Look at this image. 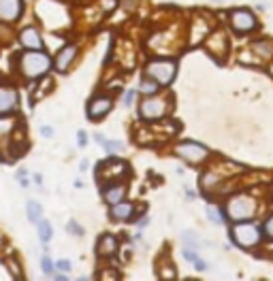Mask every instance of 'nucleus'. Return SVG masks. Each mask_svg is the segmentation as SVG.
Returning a JSON list of instances; mask_svg holds the SVG:
<instances>
[{
    "label": "nucleus",
    "instance_id": "1",
    "mask_svg": "<svg viewBox=\"0 0 273 281\" xmlns=\"http://www.w3.org/2000/svg\"><path fill=\"white\" fill-rule=\"evenodd\" d=\"M20 68L26 79H39L51 68V58L43 49H28L20 58Z\"/></svg>",
    "mask_w": 273,
    "mask_h": 281
},
{
    "label": "nucleus",
    "instance_id": "2",
    "mask_svg": "<svg viewBox=\"0 0 273 281\" xmlns=\"http://www.w3.org/2000/svg\"><path fill=\"white\" fill-rule=\"evenodd\" d=\"M175 62H171V60H154L148 64V68H145V72H148V77L154 79L156 83L160 85H167L173 81V77H175Z\"/></svg>",
    "mask_w": 273,
    "mask_h": 281
},
{
    "label": "nucleus",
    "instance_id": "3",
    "mask_svg": "<svg viewBox=\"0 0 273 281\" xmlns=\"http://www.w3.org/2000/svg\"><path fill=\"white\" fill-rule=\"evenodd\" d=\"M233 241L237 243V245H241V247L258 245V243H260V228L256 224H248V220L239 222L233 228Z\"/></svg>",
    "mask_w": 273,
    "mask_h": 281
},
{
    "label": "nucleus",
    "instance_id": "4",
    "mask_svg": "<svg viewBox=\"0 0 273 281\" xmlns=\"http://www.w3.org/2000/svg\"><path fill=\"white\" fill-rule=\"evenodd\" d=\"M226 213H229V217L235 222H245L254 215V203L245 196H235L229 201V205H226Z\"/></svg>",
    "mask_w": 273,
    "mask_h": 281
},
{
    "label": "nucleus",
    "instance_id": "5",
    "mask_svg": "<svg viewBox=\"0 0 273 281\" xmlns=\"http://www.w3.org/2000/svg\"><path fill=\"white\" fill-rule=\"evenodd\" d=\"M169 103L165 98H145L141 103V117L143 120H160V117L167 115Z\"/></svg>",
    "mask_w": 273,
    "mask_h": 281
},
{
    "label": "nucleus",
    "instance_id": "6",
    "mask_svg": "<svg viewBox=\"0 0 273 281\" xmlns=\"http://www.w3.org/2000/svg\"><path fill=\"white\" fill-rule=\"evenodd\" d=\"M175 153L179 158H184L186 162H190V164H198V162H203L207 158V149L201 147L198 143H179L177 147H175Z\"/></svg>",
    "mask_w": 273,
    "mask_h": 281
},
{
    "label": "nucleus",
    "instance_id": "7",
    "mask_svg": "<svg viewBox=\"0 0 273 281\" xmlns=\"http://www.w3.org/2000/svg\"><path fill=\"white\" fill-rule=\"evenodd\" d=\"M24 3L22 0H0V22L13 24L22 17Z\"/></svg>",
    "mask_w": 273,
    "mask_h": 281
},
{
    "label": "nucleus",
    "instance_id": "8",
    "mask_svg": "<svg viewBox=\"0 0 273 281\" xmlns=\"http://www.w3.org/2000/svg\"><path fill=\"white\" fill-rule=\"evenodd\" d=\"M231 26L237 32H250L256 28V17H254L250 11H233L231 13Z\"/></svg>",
    "mask_w": 273,
    "mask_h": 281
},
{
    "label": "nucleus",
    "instance_id": "9",
    "mask_svg": "<svg viewBox=\"0 0 273 281\" xmlns=\"http://www.w3.org/2000/svg\"><path fill=\"white\" fill-rule=\"evenodd\" d=\"M17 105H20V96H17L15 89L9 85H0V115L13 113Z\"/></svg>",
    "mask_w": 273,
    "mask_h": 281
},
{
    "label": "nucleus",
    "instance_id": "10",
    "mask_svg": "<svg viewBox=\"0 0 273 281\" xmlns=\"http://www.w3.org/2000/svg\"><path fill=\"white\" fill-rule=\"evenodd\" d=\"M113 107V101L109 96H98L94 98V101H90L88 105V117L90 120H101V117H105L109 111H111Z\"/></svg>",
    "mask_w": 273,
    "mask_h": 281
},
{
    "label": "nucleus",
    "instance_id": "11",
    "mask_svg": "<svg viewBox=\"0 0 273 281\" xmlns=\"http://www.w3.org/2000/svg\"><path fill=\"white\" fill-rule=\"evenodd\" d=\"M128 173V166L124 164L120 160H105L101 168H98V177H105V179H117L120 175H126Z\"/></svg>",
    "mask_w": 273,
    "mask_h": 281
},
{
    "label": "nucleus",
    "instance_id": "12",
    "mask_svg": "<svg viewBox=\"0 0 273 281\" xmlns=\"http://www.w3.org/2000/svg\"><path fill=\"white\" fill-rule=\"evenodd\" d=\"M75 58H77V45H66V47H62L58 51L56 60H53V66H56V70H60V72H66Z\"/></svg>",
    "mask_w": 273,
    "mask_h": 281
},
{
    "label": "nucleus",
    "instance_id": "13",
    "mask_svg": "<svg viewBox=\"0 0 273 281\" xmlns=\"http://www.w3.org/2000/svg\"><path fill=\"white\" fill-rule=\"evenodd\" d=\"M20 43L26 49H43V39H41V34L34 26H26V28L20 32Z\"/></svg>",
    "mask_w": 273,
    "mask_h": 281
},
{
    "label": "nucleus",
    "instance_id": "14",
    "mask_svg": "<svg viewBox=\"0 0 273 281\" xmlns=\"http://www.w3.org/2000/svg\"><path fill=\"white\" fill-rule=\"evenodd\" d=\"M109 213H111V220H115V222H126V220H130V217H132V205L120 201V203L111 205V211H109Z\"/></svg>",
    "mask_w": 273,
    "mask_h": 281
},
{
    "label": "nucleus",
    "instance_id": "15",
    "mask_svg": "<svg viewBox=\"0 0 273 281\" xmlns=\"http://www.w3.org/2000/svg\"><path fill=\"white\" fill-rule=\"evenodd\" d=\"M115 249H117L115 237H111V234L101 237V241H98V256H111V253H115Z\"/></svg>",
    "mask_w": 273,
    "mask_h": 281
},
{
    "label": "nucleus",
    "instance_id": "16",
    "mask_svg": "<svg viewBox=\"0 0 273 281\" xmlns=\"http://www.w3.org/2000/svg\"><path fill=\"white\" fill-rule=\"evenodd\" d=\"M103 196H105V201H107L109 205H115V203L124 201V196H126V188H124V185H113V188H107L105 192H103Z\"/></svg>",
    "mask_w": 273,
    "mask_h": 281
},
{
    "label": "nucleus",
    "instance_id": "17",
    "mask_svg": "<svg viewBox=\"0 0 273 281\" xmlns=\"http://www.w3.org/2000/svg\"><path fill=\"white\" fill-rule=\"evenodd\" d=\"M36 234H39L41 243L45 245V243H49L51 237H53V230H51V224L47 220H41L39 224H36Z\"/></svg>",
    "mask_w": 273,
    "mask_h": 281
},
{
    "label": "nucleus",
    "instance_id": "18",
    "mask_svg": "<svg viewBox=\"0 0 273 281\" xmlns=\"http://www.w3.org/2000/svg\"><path fill=\"white\" fill-rule=\"evenodd\" d=\"M15 126H17V120H15V117L0 115V139L9 137V134H11V132L15 130Z\"/></svg>",
    "mask_w": 273,
    "mask_h": 281
},
{
    "label": "nucleus",
    "instance_id": "19",
    "mask_svg": "<svg viewBox=\"0 0 273 281\" xmlns=\"http://www.w3.org/2000/svg\"><path fill=\"white\" fill-rule=\"evenodd\" d=\"M26 213H28V220L32 224H39L43 220V207L39 203H34V201H30L28 205H26Z\"/></svg>",
    "mask_w": 273,
    "mask_h": 281
},
{
    "label": "nucleus",
    "instance_id": "20",
    "mask_svg": "<svg viewBox=\"0 0 273 281\" xmlns=\"http://www.w3.org/2000/svg\"><path fill=\"white\" fill-rule=\"evenodd\" d=\"M139 89L143 94H148V96H152V94H156V89H158V83L154 79H145L143 83L139 85Z\"/></svg>",
    "mask_w": 273,
    "mask_h": 281
},
{
    "label": "nucleus",
    "instance_id": "21",
    "mask_svg": "<svg viewBox=\"0 0 273 281\" xmlns=\"http://www.w3.org/2000/svg\"><path fill=\"white\" fill-rule=\"evenodd\" d=\"M103 147H105L109 153H122V151H124V145H122L120 141H107V139H105V145H103Z\"/></svg>",
    "mask_w": 273,
    "mask_h": 281
},
{
    "label": "nucleus",
    "instance_id": "22",
    "mask_svg": "<svg viewBox=\"0 0 273 281\" xmlns=\"http://www.w3.org/2000/svg\"><path fill=\"white\" fill-rule=\"evenodd\" d=\"M66 232L69 234H73V237H84V228L75 222V220H71L69 224H66Z\"/></svg>",
    "mask_w": 273,
    "mask_h": 281
},
{
    "label": "nucleus",
    "instance_id": "23",
    "mask_svg": "<svg viewBox=\"0 0 273 281\" xmlns=\"http://www.w3.org/2000/svg\"><path fill=\"white\" fill-rule=\"evenodd\" d=\"M41 270H43L45 275H53V262H51L49 256H43L41 258Z\"/></svg>",
    "mask_w": 273,
    "mask_h": 281
},
{
    "label": "nucleus",
    "instance_id": "24",
    "mask_svg": "<svg viewBox=\"0 0 273 281\" xmlns=\"http://www.w3.org/2000/svg\"><path fill=\"white\" fill-rule=\"evenodd\" d=\"M207 217H209V220H212L214 224H222V220H224V217L220 215V211L214 209V207H209V209H207Z\"/></svg>",
    "mask_w": 273,
    "mask_h": 281
},
{
    "label": "nucleus",
    "instance_id": "25",
    "mask_svg": "<svg viewBox=\"0 0 273 281\" xmlns=\"http://www.w3.org/2000/svg\"><path fill=\"white\" fill-rule=\"evenodd\" d=\"M53 268H58V270H62V273H71V268H73V264H71V260H58L56 264H53Z\"/></svg>",
    "mask_w": 273,
    "mask_h": 281
},
{
    "label": "nucleus",
    "instance_id": "26",
    "mask_svg": "<svg viewBox=\"0 0 273 281\" xmlns=\"http://www.w3.org/2000/svg\"><path fill=\"white\" fill-rule=\"evenodd\" d=\"M17 181H20V185H22V188H28V185H30L28 173H26L24 168H20V170H17Z\"/></svg>",
    "mask_w": 273,
    "mask_h": 281
},
{
    "label": "nucleus",
    "instance_id": "27",
    "mask_svg": "<svg viewBox=\"0 0 273 281\" xmlns=\"http://www.w3.org/2000/svg\"><path fill=\"white\" fill-rule=\"evenodd\" d=\"M256 49H258V51H262V53H273L271 45H267V41H260V43L256 45Z\"/></svg>",
    "mask_w": 273,
    "mask_h": 281
},
{
    "label": "nucleus",
    "instance_id": "28",
    "mask_svg": "<svg viewBox=\"0 0 273 281\" xmlns=\"http://www.w3.org/2000/svg\"><path fill=\"white\" fill-rule=\"evenodd\" d=\"M184 258H186V260H190V262H194L198 256H196V251H194L192 247H190V249L186 247V249H184Z\"/></svg>",
    "mask_w": 273,
    "mask_h": 281
},
{
    "label": "nucleus",
    "instance_id": "29",
    "mask_svg": "<svg viewBox=\"0 0 273 281\" xmlns=\"http://www.w3.org/2000/svg\"><path fill=\"white\" fill-rule=\"evenodd\" d=\"M194 268H196V270H209V264H207L205 260L196 258V260H194Z\"/></svg>",
    "mask_w": 273,
    "mask_h": 281
},
{
    "label": "nucleus",
    "instance_id": "30",
    "mask_svg": "<svg viewBox=\"0 0 273 281\" xmlns=\"http://www.w3.org/2000/svg\"><path fill=\"white\" fill-rule=\"evenodd\" d=\"M41 137H45V139L53 137V128H51V126H43V128H41Z\"/></svg>",
    "mask_w": 273,
    "mask_h": 281
},
{
    "label": "nucleus",
    "instance_id": "31",
    "mask_svg": "<svg viewBox=\"0 0 273 281\" xmlns=\"http://www.w3.org/2000/svg\"><path fill=\"white\" fill-rule=\"evenodd\" d=\"M265 232L273 239V217H269V220H267V224H265Z\"/></svg>",
    "mask_w": 273,
    "mask_h": 281
},
{
    "label": "nucleus",
    "instance_id": "32",
    "mask_svg": "<svg viewBox=\"0 0 273 281\" xmlns=\"http://www.w3.org/2000/svg\"><path fill=\"white\" fill-rule=\"evenodd\" d=\"M132 98H134V89H128V92H126V96H124V105L128 107L132 103Z\"/></svg>",
    "mask_w": 273,
    "mask_h": 281
},
{
    "label": "nucleus",
    "instance_id": "33",
    "mask_svg": "<svg viewBox=\"0 0 273 281\" xmlns=\"http://www.w3.org/2000/svg\"><path fill=\"white\" fill-rule=\"evenodd\" d=\"M77 141H79V147H86V143H88L86 132H79V134H77Z\"/></svg>",
    "mask_w": 273,
    "mask_h": 281
},
{
    "label": "nucleus",
    "instance_id": "34",
    "mask_svg": "<svg viewBox=\"0 0 273 281\" xmlns=\"http://www.w3.org/2000/svg\"><path fill=\"white\" fill-rule=\"evenodd\" d=\"M186 198H188V201H194V198H196V194L192 192V190H188V188H186Z\"/></svg>",
    "mask_w": 273,
    "mask_h": 281
},
{
    "label": "nucleus",
    "instance_id": "35",
    "mask_svg": "<svg viewBox=\"0 0 273 281\" xmlns=\"http://www.w3.org/2000/svg\"><path fill=\"white\" fill-rule=\"evenodd\" d=\"M34 183H36V185H41V183H43V175L34 173Z\"/></svg>",
    "mask_w": 273,
    "mask_h": 281
},
{
    "label": "nucleus",
    "instance_id": "36",
    "mask_svg": "<svg viewBox=\"0 0 273 281\" xmlns=\"http://www.w3.org/2000/svg\"><path fill=\"white\" fill-rule=\"evenodd\" d=\"M88 166H90V164H88V160H84V162H81V166H79V168H81V170H88Z\"/></svg>",
    "mask_w": 273,
    "mask_h": 281
},
{
    "label": "nucleus",
    "instance_id": "37",
    "mask_svg": "<svg viewBox=\"0 0 273 281\" xmlns=\"http://www.w3.org/2000/svg\"><path fill=\"white\" fill-rule=\"evenodd\" d=\"M98 143H105V137H103V134H96V137H94Z\"/></svg>",
    "mask_w": 273,
    "mask_h": 281
}]
</instances>
